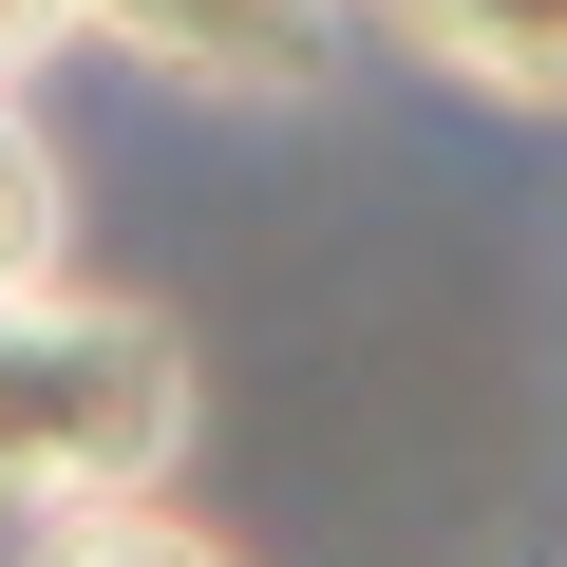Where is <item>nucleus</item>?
<instances>
[{
	"mask_svg": "<svg viewBox=\"0 0 567 567\" xmlns=\"http://www.w3.org/2000/svg\"><path fill=\"white\" fill-rule=\"evenodd\" d=\"M58 227H76V171H58V133L0 95V303H39L58 284Z\"/></svg>",
	"mask_w": 567,
	"mask_h": 567,
	"instance_id": "nucleus-4",
	"label": "nucleus"
},
{
	"mask_svg": "<svg viewBox=\"0 0 567 567\" xmlns=\"http://www.w3.org/2000/svg\"><path fill=\"white\" fill-rule=\"evenodd\" d=\"M189 454V341L152 303H0V511L58 529V511H114V492H171Z\"/></svg>",
	"mask_w": 567,
	"mask_h": 567,
	"instance_id": "nucleus-1",
	"label": "nucleus"
},
{
	"mask_svg": "<svg viewBox=\"0 0 567 567\" xmlns=\"http://www.w3.org/2000/svg\"><path fill=\"white\" fill-rule=\"evenodd\" d=\"M58 39H95V0H0V95H20Z\"/></svg>",
	"mask_w": 567,
	"mask_h": 567,
	"instance_id": "nucleus-6",
	"label": "nucleus"
},
{
	"mask_svg": "<svg viewBox=\"0 0 567 567\" xmlns=\"http://www.w3.org/2000/svg\"><path fill=\"white\" fill-rule=\"evenodd\" d=\"M95 39L171 95H322L341 0H95Z\"/></svg>",
	"mask_w": 567,
	"mask_h": 567,
	"instance_id": "nucleus-2",
	"label": "nucleus"
},
{
	"mask_svg": "<svg viewBox=\"0 0 567 567\" xmlns=\"http://www.w3.org/2000/svg\"><path fill=\"white\" fill-rule=\"evenodd\" d=\"M398 58H435L492 114H567V0H379Z\"/></svg>",
	"mask_w": 567,
	"mask_h": 567,
	"instance_id": "nucleus-3",
	"label": "nucleus"
},
{
	"mask_svg": "<svg viewBox=\"0 0 567 567\" xmlns=\"http://www.w3.org/2000/svg\"><path fill=\"white\" fill-rule=\"evenodd\" d=\"M20 567H227V548H208V529H189L171 492H114V511H58V529H39Z\"/></svg>",
	"mask_w": 567,
	"mask_h": 567,
	"instance_id": "nucleus-5",
	"label": "nucleus"
}]
</instances>
